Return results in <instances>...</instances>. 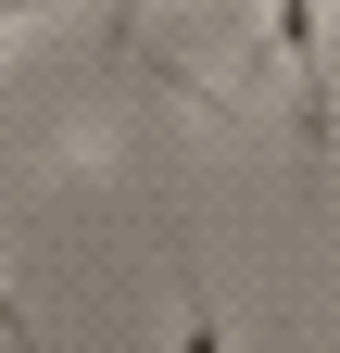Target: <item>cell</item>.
I'll use <instances>...</instances> for the list:
<instances>
[{"mask_svg": "<svg viewBox=\"0 0 340 353\" xmlns=\"http://www.w3.org/2000/svg\"><path fill=\"white\" fill-rule=\"evenodd\" d=\"M0 13H13V26H38V13H63V0H0Z\"/></svg>", "mask_w": 340, "mask_h": 353, "instance_id": "5", "label": "cell"}, {"mask_svg": "<svg viewBox=\"0 0 340 353\" xmlns=\"http://www.w3.org/2000/svg\"><path fill=\"white\" fill-rule=\"evenodd\" d=\"M0 341H13V353H38V328H25V303H13V278H0Z\"/></svg>", "mask_w": 340, "mask_h": 353, "instance_id": "4", "label": "cell"}, {"mask_svg": "<svg viewBox=\"0 0 340 353\" xmlns=\"http://www.w3.org/2000/svg\"><path fill=\"white\" fill-rule=\"evenodd\" d=\"M177 353H227V328H215V303H202L189 265H177Z\"/></svg>", "mask_w": 340, "mask_h": 353, "instance_id": "2", "label": "cell"}, {"mask_svg": "<svg viewBox=\"0 0 340 353\" xmlns=\"http://www.w3.org/2000/svg\"><path fill=\"white\" fill-rule=\"evenodd\" d=\"M139 26H151V0H114V26H101V51H139Z\"/></svg>", "mask_w": 340, "mask_h": 353, "instance_id": "3", "label": "cell"}, {"mask_svg": "<svg viewBox=\"0 0 340 353\" xmlns=\"http://www.w3.org/2000/svg\"><path fill=\"white\" fill-rule=\"evenodd\" d=\"M265 51L290 76V139L328 152L340 139V88H328V0H265Z\"/></svg>", "mask_w": 340, "mask_h": 353, "instance_id": "1", "label": "cell"}, {"mask_svg": "<svg viewBox=\"0 0 340 353\" xmlns=\"http://www.w3.org/2000/svg\"><path fill=\"white\" fill-rule=\"evenodd\" d=\"M0 63H13V13H0Z\"/></svg>", "mask_w": 340, "mask_h": 353, "instance_id": "6", "label": "cell"}]
</instances>
